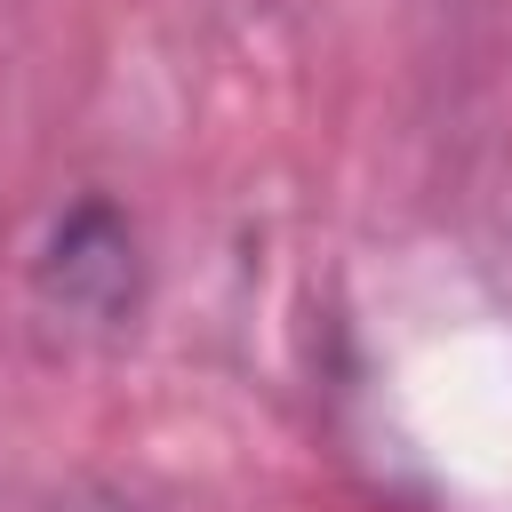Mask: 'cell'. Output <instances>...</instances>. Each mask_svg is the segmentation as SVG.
<instances>
[{"instance_id":"1","label":"cell","mask_w":512,"mask_h":512,"mask_svg":"<svg viewBox=\"0 0 512 512\" xmlns=\"http://www.w3.org/2000/svg\"><path fill=\"white\" fill-rule=\"evenodd\" d=\"M40 280H48V296H56L64 312L112 320V312L136 296V240H128V224H120L104 200H80V208L56 224L48 256H40Z\"/></svg>"}]
</instances>
